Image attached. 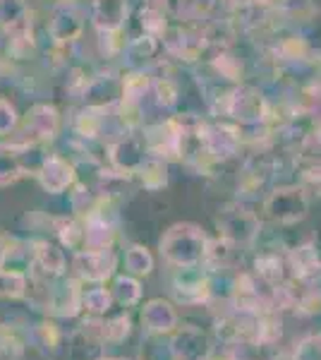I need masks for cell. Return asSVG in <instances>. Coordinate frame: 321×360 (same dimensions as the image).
Here are the masks:
<instances>
[{
    "instance_id": "4316f807",
    "label": "cell",
    "mask_w": 321,
    "mask_h": 360,
    "mask_svg": "<svg viewBox=\"0 0 321 360\" xmlns=\"http://www.w3.org/2000/svg\"><path fill=\"white\" fill-rule=\"evenodd\" d=\"M8 266V238L0 236V269Z\"/></svg>"
},
{
    "instance_id": "ba28073f",
    "label": "cell",
    "mask_w": 321,
    "mask_h": 360,
    "mask_svg": "<svg viewBox=\"0 0 321 360\" xmlns=\"http://www.w3.org/2000/svg\"><path fill=\"white\" fill-rule=\"evenodd\" d=\"M27 274L32 278H60L67 274L65 250L48 240H34V257Z\"/></svg>"
},
{
    "instance_id": "9a60e30c",
    "label": "cell",
    "mask_w": 321,
    "mask_h": 360,
    "mask_svg": "<svg viewBox=\"0 0 321 360\" xmlns=\"http://www.w3.org/2000/svg\"><path fill=\"white\" fill-rule=\"evenodd\" d=\"M288 262H290V271H293V278H297V281L314 283L321 274V259L312 245H302L295 252H290Z\"/></svg>"
},
{
    "instance_id": "5b68a950",
    "label": "cell",
    "mask_w": 321,
    "mask_h": 360,
    "mask_svg": "<svg viewBox=\"0 0 321 360\" xmlns=\"http://www.w3.org/2000/svg\"><path fill=\"white\" fill-rule=\"evenodd\" d=\"M72 276H77L84 286H98V283L113 281L118 274V255L113 248L108 250H79L72 255Z\"/></svg>"
},
{
    "instance_id": "d6986e66",
    "label": "cell",
    "mask_w": 321,
    "mask_h": 360,
    "mask_svg": "<svg viewBox=\"0 0 321 360\" xmlns=\"http://www.w3.org/2000/svg\"><path fill=\"white\" fill-rule=\"evenodd\" d=\"M122 264H125V271L137 278H147L151 276L156 266V259L151 255L149 248L144 245H130L125 250V257H122Z\"/></svg>"
},
{
    "instance_id": "30bf717a",
    "label": "cell",
    "mask_w": 321,
    "mask_h": 360,
    "mask_svg": "<svg viewBox=\"0 0 321 360\" xmlns=\"http://www.w3.org/2000/svg\"><path fill=\"white\" fill-rule=\"evenodd\" d=\"M221 238L230 240L232 245H247L259 233V221L244 209H228L218 217Z\"/></svg>"
},
{
    "instance_id": "3957f363",
    "label": "cell",
    "mask_w": 321,
    "mask_h": 360,
    "mask_svg": "<svg viewBox=\"0 0 321 360\" xmlns=\"http://www.w3.org/2000/svg\"><path fill=\"white\" fill-rule=\"evenodd\" d=\"M46 159L39 144H0V188L25 176H39Z\"/></svg>"
},
{
    "instance_id": "8992f818",
    "label": "cell",
    "mask_w": 321,
    "mask_h": 360,
    "mask_svg": "<svg viewBox=\"0 0 321 360\" xmlns=\"http://www.w3.org/2000/svg\"><path fill=\"white\" fill-rule=\"evenodd\" d=\"M211 336L197 324H180L168 336V358L171 360H211Z\"/></svg>"
},
{
    "instance_id": "2e32d148",
    "label": "cell",
    "mask_w": 321,
    "mask_h": 360,
    "mask_svg": "<svg viewBox=\"0 0 321 360\" xmlns=\"http://www.w3.org/2000/svg\"><path fill=\"white\" fill-rule=\"evenodd\" d=\"M110 293L115 298V305L125 307H139L142 305V298H144V288H142V278L132 276V274H115L113 281H110Z\"/></svg>"
},
{
    "instance_id": "6da1fadb",
    "label": "cell",
    "mask_w": 321,
    "mask_h": 360,
    "mask_svg": "<svg viewBox=\"0 0 321 360\" xmlns=\"http://www.w3.org/2000/svg\"><path fill=\"white\" fill-rule=\"evenodd\" d=\"M81 298H84V283L72 274L60 278L29 276V291L25 300L44 317L77 319L81 317Z\"/></svg>"
},
{
    "instance_id": "277c9868",
    "label": "cell",
    "mask_w": 321,
    "mask_h": 360,
    "mask_svg": "<svg viewBox=\"0 0 321 360\" xmlns=\"http://www.w3.org/2000/svg\"><path fill=\"white\" fill-rule=\"evenodd\" d=\"M171 295L175 305H183V307L207 305L214 298L211 271H207L202 264L175 269L171 281Z\"/></svg>"
},
{
    "instance_id": "603a6c76",
    "label": "cell",
    "mask_w": 321,
    "mask_h": 360,
    "mask_svg": "<svg viewBox=\"0 0 321 360\" xmlns=\"http://www.w3.org/2000/svg\"><path fill=\"white\" fill-rule=\"evenodd\" d=\"M27 20L25 0H0V25L8 29H17Z\"/></svg>"
},
{
    "instance_id": "e0dca14e",
    "label": "cell",
    "mask_w": 321,
    "mask_h": 360,
    "mask_svg": "<svg viewBox=\"0 0 321 360\" xmlns=\"http://www.w3.org/2000/svg\"><path fill=\"white\" fill-rule=\"evenodd\" d=\"M115 307V298L110 293L108 283H98V286L84 288V298H81V315L86 317H106Z\"/></svg>"
},
{
    "instance_id": "cb8c5ba5",
    "label": "cell",
    "mask_w": 321,
    "mask_h": 360,
    "mask_svg": "<svg viewBox=\"0 0 321 360\" xmlns=\"http://www.w3.org/2000/svg\"><path fill=\"white\" fill-rule=\"evenodd\" d=\"M139 173H142V183L147 185L149 190H156V188H161V185H166V164H161V161H156V159L144 161Z\"/></svg>"
},
{
    "instance_id": "7a4b0ae2",
    "label": "cell",
    "mask_w": 321,
    "mask_h": 360,
    "mask_svg": "<svg viewBox=\"0 0 321 360\" xmlns=\"http://www.w3.org/2000/svg\"><path fill=\"white\" fill-rule=\"evenodd\" d=\"M209 238L204 231L195 224H175L173 229L166 231L161 238L159 250L166 264L173 269H183V266H199L204 262V252H207Z\"/></svg>"
},
{
    "instance_id": "7c38bea8",
    "label": "cell",
    "mask_w": 321,
    "mask_h": 360,
    "mask_svg": "<svg viewBox=\"0 0 321 360\" xmlns=\"http://www.w3.org/2000/svg\"><path fill=\"white\" fill-rule=\"evenodd\" d=\"M37 178L46 193L60 195L74 185V168L65 159H60V156H48Z\"/></svg>"
},
{
    "instance_id": "ac0fdd59",
    "label": "cell",
    "mask_w": 321,
    "mask_h": 360,
    "mask_svg": "<svg viewBox=\"0 0 321 360\" xmlns=\"http://www.w3.org/2000/svg\"><path fill=\"white\" fill-rule=\"evenodd\" d=\"M29 291V274L13 266L0 269V300H25Z\"/></svg>"
},
{
    "instance_id": "83f0119b",
    "label": "cell",
    "mask_w": 321,
    "mask_h": 360,
    "mask_svg": "<svg viewBox=\"0 0 321 360\" xmlns=\"http://www.w3.org/2000/svg\"><path fill=\"white\" fill-rule=\"evenodd\" d=\"M98 360H127V358H98Z\"/></svg>"
},
{
    "instance_id": "52a82bcc",
    "label": "cell",
    "mask_w": 321,
    "mask_h": 360,
    "mask_svg": "<svg viewBox=\"0 0 321 360\" xmlns=\"http://www.w3.org/2000/svg\"><path fill=\"white\" fill-rule=\"evenodd\" d=\"M139 324L151 339H168L180 327L178 305L168 298H149L139 305Z\"/></svg>"
},
{
    "instance_id": "7402d4cb",
    "label": "cell",
    "mask_w": 321,
    "mask_h": 360,
    "mask_svg": "<svg viewBox=\"0 0 321 360\" xmlns=\"http://www.w3.org/2000/svg\"><path fill=\"white\" fill-rule=\"evenodd\" d=\"M232 248H235V245H232L230 240H225V238L209 240L202 266L207 271H223V269H228L230 262H232V252H235Z\"/></svg>"
},
{
    "instance_id": "d4e9b609",
    "label": "cell",
    "mask_w": 321,
    "mask_h": 360,
    "mask_svg": "<svg viewBox=\"0 0 321 360\" xmlns=\"http://www.w3.org/2000/svg\"><path fill=\"white\" fill-rule=\"evenodd\" d=\"M295 360H321V339H307L297 346Z\"/></svg>"
},
{
    "instance_id": "44dd1931",
    "label": "cell",
    "mask_w": 321,
    "mask_h": 360,
    "mask_svg": "<svg viewBox=\"0 0 321 360\" xmlns=\"http://www.w3.org/2000/svg\"><path fill=\"white\" fill-rule=\"evenodd\" d=\"M132 336V317L127 312L103 317V346H120Z\"/></svg>"
},
{
    "instance_id": "ffe728a7",
    "label": "cell",
    "mask_w": 321,
    "mask_h": 360,
    "mask_svg": "<svg viewBox=\"0 0 321 360\" xmlns=\"http://www.w3.org/2000/svg\"><path fill=\"white\" fill-rule=\"evenodd\" d=\"M55 236L60 240L63 248L79 252L84 250V219L74 217V219H58L55 221Z\"/></svg>"
},
{
    "instance_id": "484cf974",
    "label": "cell",
    "mask_w": 321,
    "mask_h": 360,
    "mask_svg": "<svg viewBox=\"0 0 321 360\" xmlns=\"http://www.w3.org/2000/svg\"><path fill=\"white\" fill-rule=\"evenodd\" d=\"M17 125V115H15V108L10 106L8 101L0 98V137L13 132V127Z\"/></svg>"
},
{
    "instance_id": "9c48e42d",
    "label": "cell",
    "mask_w": 321,
    "mask_h": 360,
    "mask_svg": "<svg viewBox=\"0 0 321 360\" xmlns=\"http://www.w3.org/2000/svg\"><path fill=\"white\" fill-rule=\"evenodd\" d=\"M266 214L278 224H295L300 219H305L307 197L300 188L276 190L266 202Z\"/></svg>"
},
{
    "instance_id": "8fae6325",
    "label": "cell",
    "mask_w": 321,
    "mask_h": 360,
    "mask_svg": "<svg viewBox=\"0 0 321 360\" xmlns=\"http://www.w3.org/2000/svg\"><path fill=\"white\" fill-rule=\"evenodd\" d=\"M27 336L29 348L39 351L41 356H55V353H60L63 344H65V332L58 327V319L53 317H44L39 322L29 324Z\"/></svg>"
},
{
    "instance_id": "5bb4252c",
    "label": "cell",
    "mask_w": 321,
    "mask_h": 360,
    "mask_svg": "<svg viewBox=\"0 0 321 360\" xmlns=\"http://www.w3.org/2000/svg\"><path fill=\"white\" fill-rule=\"evenodd\" d=\"M27 351V327H17L15 322H0V360H25Z\"/></svg>"
},
{
    "instance_id": "4fadbf2b",
    "label": "cell",
    "mask_w": 321,
    "mask_h": 360,
    "mask_svg": "<svg viewBox=\"0 0 321 360\" xmlns=\"http://www.w3.org/2000/svg\"><path fill=\"white\" fill-rule=\"evenodd\" d=\"M58 130V115L53 108L48 106H37L32 111V115L25 123L27 137L20 144H41L44 139H51Z\"/></svg>"
}]
</instances>
